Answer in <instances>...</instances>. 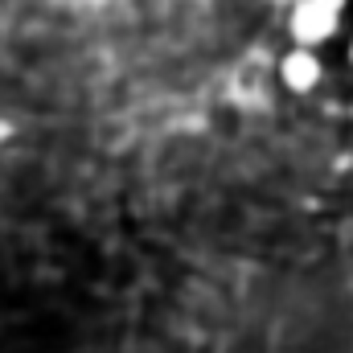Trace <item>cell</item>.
<instances>
[{"mask_svg": "<svg viewBox=\"0 0 353 353\" xmlns=\"http://www.w3.org/2000/svg\"><path fill=\"white\" fill-rule=\"evenodd\" d=\"M337 21H341V8H329L321 0H300L292 12V37L296 46H321L337 33Z\"/></svg>", "mask_w": 353, "mask_h": 353, "instance_id": "cell-1", "label": "cell"}, {"mask_svg": "<svg viewBox=\"0 0 353 353\" xmlns=\"http://www.w3.org/2000/svg\"><path fill=\"white\" fill-rule=\"evenodd\" d=\"M321 4H329V8H345V0H321Z\"/></svg>", "mask_w": 353, "mask_h": 353, "instance_id": "cell-3", "label": "cell"}, {"mask_svg": "<svg viewBox=\"0 0 353 353\" xmlns=\"http://www.w3.org/2000/svg\"><path fill=\"white\" fill-rule=\"evenodd\" d=\"M279 83L296 94H308V90L321 83V58L312 46H296L279 58Z\"/></svg>", "mask_w": 353, "mask_h": 353, "instance_id": "cell-2", "label": "cell"}, {"mask_svg": "<svg viewBox=\"0 0 353 353\" xmlns=\"http://www.w3.org/2000/svg\"><path fill=\"white\" fill-rule=\"evenodd\" d=\"M350 62H353V41H350Z\"/></svg>", "mask_w": 353, "mask_h": 353, "instance_id": "cell-4", "label": "cell"}]
</instances>
